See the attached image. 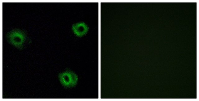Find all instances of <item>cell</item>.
Segmentation results:
<instances>
[{
  "label": "cell",
  "instance_id": "obj_1",
  "mask_svg": "<svg viewBox=\"0 0 199 101\" xmlns=\"http://www.w3.org/2000/svg\"><path fill=\"white\" fill-rule=\"evenodd\" d=\"M7 37L10 44L19 49L23 48L26 40L25 33L18 30L10 31L7 34Z\"/></svg>",
  "mask_w": 199,
  "mask_h": 101
},
{
  "label": "cell",
  "instance_id": "obj_2",
  "mask_svg": "<svg viewBox=\"0 0 199 101\" xmlns=\"http://www.w3.org/2000/svg\"><path fill=\"white\" fill-rule=\"evenodd\" d=\"M58 78L61 84L68 88L74 87L77 84L78 79L76 74L71 70H67L60 73Z\"/></svg>",
  "mask_w": 199,
  "mask_h": 101
},
{
  "label": "cell",
  "instance_id": "obj_3",
  "mask_svg": "<svg viewBox=\"0 0 199 101\" xmlns=\"http://www.w3.org/2000/svg\"><path fill=\"white\" fill-rule=\"evenodd\" d=\"M74 33L77 36L81 37L86 34L87 32L88 28L83 22H80L74 24L72 27Z\"/></svg>",
  "mask_w": 199,
  "mask_h": 101
}]
</instances>
